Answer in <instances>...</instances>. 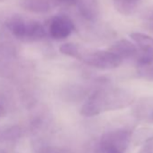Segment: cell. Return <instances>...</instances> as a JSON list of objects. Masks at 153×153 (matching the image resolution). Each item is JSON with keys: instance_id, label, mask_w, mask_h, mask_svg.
Listing matches in <instances>:
<instances>
[{"instance_id": "obj_1", "label": "cell", "mask_w": 153, "mask_h": 153, "mask_svg": "<svg viewBox=\"0 0 153 153\" xmlns=\"http://www.w3.org/2000/svg\"><path fill=\"white\" fill-rule=\"evenodd\" d=\"M135 100L134 94L123 88H102L96 90L81 108V114L92 117L103 113L121 110L131 105Z\"/></svg>"}, {"instance_id": "obj_2", "label": "cell", "mask_w": 153, "mask_h": 153, "mask_svg": "<svg viewBox=\"0 0 153 153\" xmlns=\"http://www.w3.org/2000/svg\"><path fill=\"white\" fill-rule=\"evenodd\" d=\"M6 27L14 37L21 41H39L46 36L45 28L40 22L18 16L7 19Z\"/></svg>"}, {"instance_id": "obj_3", "label": "cell", "mask_w": 153, "mask_h": 153, "mask_svg": "<svg viewBox=\"0 0 153 153\" xmlns=\"http://www.w3.org/2000/svg\"><path fill=\"white\" fill-rule=\"evenodd\" d=\"M131 136V132L124 129L107 131L97 142L96 153H126Z\"/></svg>"}, {"instance_id": "obj_4", "label": "cell", "mask_w": 153, "mask_h": 153, "mask_svg": "<svg viewBox=\"0 0 153 153\" xmlns=\"http://www.w3.org/2000/svg\"><path fill=\"white\" fill-rule=\"evenodd\" d=\"M85 64L99 69H114L118 68L122 59L110 51H87L81 48L79 59Z\"/></svg>"}, {"instance_id": "obj_5", "label": "cell", "mask_w": 153, "mask_h": 153, "mask_svg": "<svg viewBox=\"0 0 153 153\" xmlns=\"http://www.w3.org/2000/svg\"><path fill=\"white\" fill-rule=\"evenodd\" d=\"M74 30L71 20L65 16H57L51 18L48 26V33L52 39L63 40L68 37Z\"/></svg>"}, {"instance_id": "obj_6", "label": "cell", "mask_w": 153, "mask_h": 153, "mask_svg": "<svg viewBox=\"0 0 153 153\" xmlns=\"http://www.w3.org/2000/svg\"><path fill=\"white\" fill-rule=\"evenodd\" d=\"M111 52L118 56L122 60L124 59L133 58L138 55V49L137 46L132 43L131 42L123 39L114 42L109 50Z\"/></svg>"}, {"instance_id": "obj_7", "label": "cell", "mask_w": 153, "mask_h": 153, "mask_svg": "<svg viewBox=\"0 0 153 153\" xmlns=\"http://www.w3.org/2000/svg\"><path fill=\"white\" fill-rule=\"evenodd\" d=\"M20 5L25 10L35 14H45L54 7L51 0H21Z\"/></svg>"}, {"instance_id": "obj_8", "label": "cell", "mask_w": 153, "mask_h": 153, "mask_svg": "<svg viewBox=\"0 0 153 153\" xmlns=\"http://www.w3.org/2000/svg\"><path fill=\"white\" fill-rule=\"evenodd\" d=\"M78 8L81 16L88 21L96 20L99 15L98 0H80Z\"/></svg>"}, {"instance_id": "obj_9", "label": "cell", "mask_w": 153, "mask_h": 153, "mask_svg": "<svg viewBox=\"0 0 153 153\" xmlns=\"http://www.w3.org/2000/svg\"><path fill=\"white\" fill-rule=\"evenodd\" d=\"M131 38L136 43L138 48L140 50L141 54L153 58V38L141 33H131Z\"/></svg>"}, {"instance_id": "obj_10", "label": "cell", "mask_w": 153, "mask_h": 153, "mask_svg": "<svg viewBox=\"0 0 153 153\" xmlns=\"http://www.w3.org/2000/svg\"><path fill=\"white\" fill-rule=\"evenodd\" d=\"M136 117L153 123V99H144L135 107Z\"/></svg>"}, {"instance_id": "obj_11", "label": "cell", "mask_w": 153, "mask_h": 153, "mask_svg": "<svg viewBox=\"0 0 153 153\" xmlns=\"http://www.w3.org/2000/svg\"><path fill=\"white\" fill-rule=\"evenodd\" d=\"M132 142L138 145H143L153 140V128H140L131 136Z\"/></svg>"}, {"instance_id": "obj_12", "label": "cell", "mask_w": 153, "mask_h": 153, "mask_svg": "<svg viewBox=\"0 0 153 153\" xmlns=\"http://www.w3.org/2000/svg\"><path fill=\"white\" fill-rule=\"evenodd\" d=\"M114 8L122 15H131L138 6L139 0H113Z\"/></svg>"}, {"instance_id": "obj_13", "label": "cell", "mask_w": 153, "mask_h": 153, "mask_svg": "<svg viewBox=\"0 0 153 153\" xmlns=\"http://www.w3.org/2000/svg\"><path fill=\"white\" fill-rule=\"evenodd\" d=\"M80 51H81V47H79L78 44L71 43V42L64 43L59 47V51L62 54L76 59H79Z\"/></svg>"}, {"instance_id": "obj_14", "label": "cell", "mask_w": 153, "mask_h": 153, "mask_svg": "<svg viewBox=\"0 0 153 153\" xmlns=\"http://www.w3.org/2000/svg\"><path fill=\"white\" fill-rule=\"evenodd\" d=\"M21 136V130L18 127H13L7 129L0 133V139L3 140H13L18 139Z\"/></svg>"}, {"instance_id": "obj_15", "label": "cell", "mask_w": 153, "mask_h": 153, "mask_svg": "<svg viewBox=\"0 0 153 153\" xmlns=\"http://www.w3.org/2000/svg\"><path fill=\"white\" fill-rule=\"evenodd\" d=\"M138 75L147 80H153V62L148 65L138 66Z\"/></svg>"}, {"instance_id": "obj_16", "label": "cell", "mask_w": 153, "mask_h": 153, "mask_svg": "<svg viewBox=\"0 0 153 153\" xmlns=\"http://www.w3.org/2000/svg\"><path fill=\"white\" fill-rule=\"evenodd\" d=\"M54 7H73L78 6L80 0H51Z\"/></svg>"}, {"instance_id": "obj_17", "label": "cell", "mask_w": 153, "mask_h": 153, "mask_svg": "<svg viewBox=\"0 0 153 153\" xmlns=\"http://www.w3.org/2000/svg\"><path fill=\"white\" fill-rule=\"evenodd\" d=\"M140 152H141V153H153V151L150 149V147H149V146L145 147V149H144L143 150H141Z\"/></svg>"}, {"instance_id": "obj_18", "label": "cell", "mask_w": 153, "mask_h": 153, "mask_svg": "<svg viewBox=\"0 0 153 153\" xmlns=\"http://www.w3.org/2000/svg\"><path fill=\"white\" fill-rule=\"evenodd\" d=\"M6 114V111H5V109L0 105V117H3L4 115Z\"/></svg>"}, {"instance_id": "obj_19", "label": "cell", "mask_w": 153, "mask_h": 153, "mask_svg": "<svg viewBox=\"0 0 153 153\" xmlns=\"http://www.w3.org/2000/svg\"><path fill=\"white\" fill-rule=\"evenodd\" d=\"M0 153H5V152H4V151H3V150L1 149H0Z\"/></svg>"}]
</instances>
